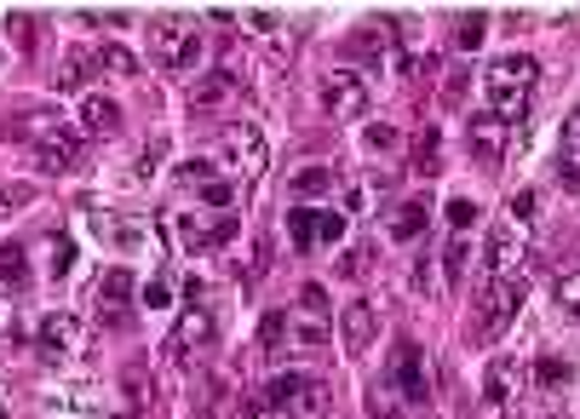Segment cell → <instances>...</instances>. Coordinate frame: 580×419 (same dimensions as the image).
<instances>
[{
    "label": "cell",
    "instance_id": "cell-1",
    "mask_svg": "<svg viewBox=\"0 0 580 419\" xmlns=\"http://www.w3.org/2000/svg\"><path fill=\"white\" fill-rule=\"evenodd\" d=\"M534 81H540V64L529 52H506V58H489L483 69V92H489V115L494 122L517 127L534 104Z\"/></svg>",
    "mask_w": 580,
    "mask_h": 419
},
{
    "label": "cell",
    "instance_id": "cell-2",
    "mask_svg": "<svg viewBox=\"0 0 580 419\" xmlns=\"http://www.w3.org/2000/svg\"><path fill=\"white\" fill-rule=\"evenodd\" d=\"M259 396H265L276 414H288V419H323V414H328V385H323L316 373H305V368L270 373Z\"/></svg>",
    "mask_w": 580,
    "mask_h": 419
},
{
    "label": "cell",
    "instance_id": "cell-3",
    "mask_svg": "<svg viewBox=\"0 0 580 419\" xmlns=\"http://www.w3.org/2000/svg\"><path fill=\"white\" fill-rule=\"evenodd\" d=\"M150 58H155L167 75L196 69V58H202V29H196V17H185V12L162 17V24L150 29Z\"/></svg>",
    "mask_w": 580,
    "mask_h": 419
},
{
    "label": "cell",
    "instance_id": "cell-4",
    "mask_svg": "<svg viewBox=\"0 0 580 419\" xmlns=\"http://www.w3.org/2000/svg\"><path fill=\"white\" fill-rule=\"evenodd\" d=\"M29 162L41 167V173H70L75 162H81V132L64 127L58 115H35V127H29Z\"/></svg>",
    "mask_w": 580,
    "mask_h": 419
},
{
    "label": "cell",
    "instance_id": "cell-5",
    "mask_svg": "<svg viewBox=\"0 0 580 419\" xmlns=\"http://www.w3.org/2000/svg\"><path fill=\"white\" fill-rule=\"evenodd\" d=\"M328 293L323 282H305V293H299V305L288 310V351H323L328 345Z\"/></svg>",
    "mask_w": 580,
    "mask_h": 419
},
{
    "label": "cell",
    "instance_id": "cell-6",
    "mask_svg": "<svg viewBox=\"0 0 580 419\" xmlns=\"http://www.w3.org/2000/svg\"><path fill=\"white\" fill-rule=\"evenodd\" d=\"M218 150H225V162L248 178V185H259V178L270 173V144L265 132H259V122H230L225 138H218Z\"/></svg>",
    "mask_w": 580,
    "mask_h": 419
},
{
    "label": "cell",
    "instance_id": "cell-7",
    "mask_svg": "<svg viewBox=\"0 0 580 419\" xmlns=\"http://www.w3.org/2000/svg\"><path fill=\"white\" fill-rule=\"evenodd\" d=\"M368 104H374V92L363 81V69H328L323 75V110L333 122H363Z\"/></svg>",
    "mask_w": 580,
    "mask_h": 419
},
{
    "label": "cell",
    "instance_id": "cell-8",
    "mask_svg": "<svg viewBox=\"0 0 580 419\" xmlns=\"http://www.w3.org/2000/svg\"><path fill=\"white\" fill-rule=\"evenodd\" d=\"M236 230H242L236 213H178V242H185V253H213V247H225Z\"/></svg>",
    "mask_w": 580,
    "mask_h": 419
},
{
    "label": "cell",
    "instance_id": "cell-9",
    "mask_svg": "<svg viewBox=\"0 0 580 419\" xmlns=\"http://www.w3.org/2000/svg\"><path fill=\"white\" fill-rule=\"evenodd\" d=\"M35 345H41V356H47V363H70V356L87 345V328H81V316H70V310H47L41 322H35Z\"/></svg>",
    "mask_w": 580,
    "mask_h": 419
},
{
    "label": "cell",
    "instance_id": "cell-10",
    "mask_svg": "<svg viewBox=\"0 0 580 419\" xmlns=\"http://www.w3.org/2000/svg\"><path fill=\"white\" fill-rule=\"evenodd\" d=\"M391 385L403 403H431V373H426V351L414 339H396V356H391Z\"/></svg>",
    "mask_w": 580,
    "mask_h": 419
},
{
    "label": "cell",
    "instance_id": "cell-11",
    "mask_svg": "<svg viewBox=\"0 0 580 419\" xmlns=\"http://www.w3.org/2000/svg\"><path fill=\"white\" fill-rule=\"evenodd\" d=\"M213 339H218L213 305H185L178 310V322H173V351L178 356H202V351H213Z\"/></svg>",
    "mask_w": 580,
    "mask_h": 419
},
{
    "label": "cell",
    "instance_id": "cell-12",
    "mask_svg": "<svg viewBox=\"0 0 580 419\" xmlns=\"http://www.w3.org/2000/svg\"><path fill=\"white\" fill-rule=\"evenodd\" d=\"M524 379H529V368L512 363V356L489 363V373H483V408H489V414H512L517 396H524Z\"/></svg>",
    "mask_w": 580,
    "mask_h": 419
},
{
    "label": "cell",
    "instance_id": "cell-13",
    "mask_svg": "<svg viewBox=\"0 0 580 419\" xmlns=\"http://www.w3.org/2000/svg\"><path fill=\"white\" fill-rule=\"evenodd\" d=\"M517 305H524V282H483V316H477V333L500 339L512 328Z\"/></svg>",
    "mask_w": 580,
    "mask_h": 419
},
{
    "label": "cell",
    "instance_id": "cell-14",
    "mask_svg": "<svg viewBox=\"0 0 580 419\" xmlns=\"http://www.w3.org/2000/svg\"><path fill=\"white\" fill-rule=\"evenodd\" d=\"M483 265H489V282H524V236L512 225H494Z\"/></svg>",
    "mask_w": 580,
    "mask_h": 419
},
{
    "label": "cell",
    "instance_id": "cell-15",
    "mask_svg": "<svg viewBox=\"0 0 580 419\" xmlns=\"http://www.w3.org/2000/svg\"><path fill=\"white\" fill-rule=\"evenodd\" d=\"M75 132H81V138H115V132H122V110H115V98L87 92L81 110H75Z\"/></svg>",
    "mask_w": 580,
    "mask_h": 419
},
{
    "label": "cell",
    "instance_id": "cell-16",
    "mask_svg": "<svg viewBox=\"0 0 580 419\" xmlns=\"http://www.w3.org/2000/svg\"><path fill=\"white\" fill-rule=\"evenodd\" d=\"M374 333H379V310L368 299H351V305L339 310V339H345V351H368Z\"/></svg>",
    "mask_w": 580,
    "mask_h": 419
},
{
    "label": "cell",
    "instance_id": "cell-17",
    "mask_svg": "<svg viewBox=\"0 0 580 419\" xmlns=\"http://www.w3.org/2000/svg\"><path fill=\"white\" fill-rule=\"evenodd\" d=\"M248 35H253V41H265V52L276 58V64H288V52H293V29H282V12H270V7L248 12Z\"/></svg>",
    "mask_w": 580,
    "mask_h": 419
},
{
    "label": "cell",
    "instance_id": "cell-18",
    "mask_svg": "<svg viewBox=\"0 0 580 419\" xmlns=\"http://www.w3.org/2000/svg\"><path fill=\"white\" fill-rule=\"evenodd\" d=\"M506 150H512V127L494 122V115H477V122H471V155H477V162L500 167V162H506Z\"/></svg>",
    "mask_w": 580,
    "mask_h": 419
},
{
    "label": "cell",
    "instance_id": "cell-19",
    "mask_svg": "<svg viewBox=\"0 0 580 419\" xmlns=\"http://www.w3.org/2000/svg\"><path fill=\"white\" fill-rule=\"evenodd\" d=\"M391 35H396V24H391V17H374V24H363V29H351V41H345V52H351V64H374V58H386V47H391Z\"/></svg>",
    "mask_w": 580,
    "mask_h": 419
},
{
    "label": "cell",
    "instance_id": "cell-20",
    "mask_svg": "<svg viewBox=\"0 0 580 419\" xmlns=\"http://www.w3.org/2000/svg\"><path fill=\"white\" fill-rule=\"evenodd\" d=\"M98 305H104V322H122L127 305H133V270H110L104 276V288H98Z\"/></svg>",
    "mask_w": 580,
    "mask_h": 419
},
{
    "label": "cell",
    "instance_id": "cell-21",
    "mask_svg": "<svg viewBox=\"0 0 580 419\" xmlns=\"http://www.w3.org/2000/svg\"><path fill=\"white\" fill-rule=\"evenodd\" d=\"M92 225H98V236H104L110 247H144V230L133 225V218H115V213H92Z\"/></svg>",
    "mask_w": 580,
    "mask_h": 419
},
{
    "label": "cell",
    "instance_id": "cell-22",
    "mask_svg": "<svg viewBox=\"0 0 580 419\" xmlns=\"http://www.w3.org/2000/svg\"><path fill=\"white\" fill-rule=\"evenodd\" d=\"M288 236H293V247H299V253H311L316 242H323V213L293 207V213H288Z\"/></svg>",
    "mask_w": 580,
    "mask_h": 419
},
{
    "label": "cell",
    "instance_id": "cell-23",
    "mask_svg": "<svg viewBox=\"0 0 580 419\" xmlns=\"http://www.w3.org/2000/svg\"><path fill=\"white\" fill-rule=\"evenodd\" d=\"M529 385H534V396H540V391H564V385H569V363H564V356H534Z\"/></svg>",
    "mask_w": 580,
    "mask_h": 419
},
{
    "label": "cell",
    "instance_id": "cell-24",
    "mask_svg": "<svg viewBox=\"0 0 580 419\" xmlns=\"http://www.w3.org/2000/svg\"><path fill=\"white\" fill-rule=\"evenodd\" d=\"M426 225H431V207L426 202H403V207L391 213V236H396V242H414Z\"/></svg>",
    "mask_w": 580,
    "mask_h": 419
},
{
    "label": "cell",
    "instance_id": "cell-25",
    "mask_svg": "<svg viewBox=\"0 0 580 419\" xmlns=\"http://www.w3.org/2000/svg\"><path fill=\"white\" fill-rule=\"evenodd\" d=\"M259 351H265V356H288V310L259 316Z\"/></svg>",
    "mask_w": 580,
    "mask_h": 419
},
{
    "label": "cell",
    "instance_id": "cell-26",
    "mask_svg": "<svg viewBox=\"0 0 580 419\" xmlns=\"http://www.w3.org/2000/svg\"><path fill=\"white\" fill-rule=\"evenodd\" d=\"M483 35H489V12H459V24H454V47L459 52H477Z\"/></svg>",
    "mask_w": 580,
    "mask_h": 419
},
{
    "label": "cell",
    "instance_id": "cell-27",
    "mask_svg": "<svg viewBox=\"0 0 580 419\" xmlns=\"http://www.w3.org/2000/svg\"><path fill=\"white\" fill-rule=\"evenodd\" d=\"M288 190L299 195V202H305V195H328V190H333V173H328V167H299V173L288 178Z\"/></svg>",
    "mask_w": 580,
    "mask_h": 419
},
{
    "label": "cell",
    "instance_id": "cell-28",
    "mask_svg": "<svg viewBox=\"0 0 580 419\" xmlns=\"http://www.w3.org/2000/svg\"><path fill=\"white\" fill-rule=\"evenodd\" d=\"M70 258H75L70 236L52 230V236H47V276H52V282H64V276H70Z\"/></svg>",
    "mask_w": 580,
    "mask_h": 419
},
{
    "label": "cell",
    "instance_id": "cell-29",
    "mask_svg": "<svg viewBox=\"0 0 580 419\" xmlns=\"http://www.w3.org/2000/svg\"><path fill=\"white\" fill-rule=\"evenodd\" d=\"M230 98V75H213V81H196L190 87V110H213Z\"/></svg>",
    "mask_w": 580,
    "mask_h": 419
},
{
    "label": "cell",
    "instance_id": "cell-30",
    "mask_svg": "<svg viewBox=\"0 0 580 419\" xmlns=\"http://www.w3.org/2000/svg\"><path fill=\"white\" fill-rule=\"evenodd\" d=\"M92 64H98V58H87V52H70V58H64V75H58V87H64V92L87 87V81H92Z\"/></svg>",
    "mask_w": 580,
    "mask_h": 419
},
{
    "label": "cell",
    "instance_id": "cell-31",
    "mask_svg": "<svg viewBox=\"0 0 580 419\" xmlns=\"http://www.w3.org/2000/svg\"><path fill=\"white\" fill-rule=\"evenodd\" d=\"M24 276H29V253H24V247H0V282L17 288Z\"/></svg>",
    "mask_w": 580,
    "mask_h": 419
},
{
    "label": "cell",
    "instance_id": "cell-32",
    "mask_svg": "<svg viewBox=\"0 0 580 419\" xmlns=\"http://www.w3.org/2000/svg\"><path fill=\"white\" fill-rule=\"evenodd\" d=\"M173 178H178V185H190V190H207L218 173H213V162H207V155H196V162H185V167H178Z\"/></svg>",
    "mask_w": 580,
    "mask_h": 419
},
{
    "label": "cell",
    "instance_id": "cell-33",
    "mask_svg": "<svg viewBox=\"0 0 580 419\" xmlns=\"http://www.w3.org/2000/svg\"><path fill=\"white\" fill-rule=\"evenodd\" d=\"M98 69H104V75H133L138 58L127 47H104V52H98Z\"/></svg>",
    "mask_w": 580,
    "mask_h": 419
},
{
    "label": "cell",
    "instance_id": "cell-34",
    "mask_svg": "<svg viewBox=\"0 0 580 419\" xmlns=\"http://www.w3.org/2000/svg\"><path fill=\"white\" fill-rule=\"evenodd\" d=\"M122 396H127V414H144V408H150V379L133 368V373H127V385H122Z\"/></svg>",
    "mask_w": 580,
    "mask_h": 419
},
{
    "label": "cell",
    "instance_id": "cell-35",
    "mask_svg": "<svg viewBox=\"0 0 580 419\" xmlns=\"http://www.w3.org/2000/svg\"><path fill=\"white\" fill-rule=\"evenodd\" d=\"M414 173H437V127H426V132H419V155H414Z\"/></svg>",
    "mask_w": 580,
    "mask_h": 419
},
{
    "label": "cell",
    "instance_id": "cell-36",
    "mask_svg": "<svg viewBox=\"0 0 580 419\" xmlns=\"http://www.w3.org/2000/svg\"><path fill=\"white\" fill-rule=\"evenodd\" d=\"M167 299H173V282H167V270H162V276H150V282H144V305L150 310H167Z\"/></svg>",
    "mask_w": 580,
    "mask_h": 419
},
{
    "label": "cell",
    "instance_id": "cell-37",
    "mask_svg": "<svg viewBox=\"0 0 580 419\" xmlns=\"http://www.w3.org/2000/svg\"><path fill=\"white\" fill-rule=\"evenodd\" d=\"M557 305H564L569 316H580V270H569L564 282H557Z\"/></svg>",
    "mask_w": 580,
    "mask_h": 419
},
{
    "label": "cell",
    "instance_id": "cell-38",
    "mask_svg": "<svg viewBox=\"0 0 580 419\" xmlns=\"http://www.w3.org/2000/svg\"><path fill=\"white\" fill-rule=\"evenodd\" d=\"M196 195H202L207 207H218V213H230V202H236V190L225 185V178H213V185H207V190H196Z\"/></svg>",
    "mask_w": 580,
    "mask_h": 419
},
{
    "label": "cell",
    "instance_id": "cell-39",
    "mask_svg": "<svg viewBox=\"0 0 580 419\" xmlns=\"http://www.w3.org/2000/svg\"><path fill=\"white\" fill-rule=\"evenodd\" d=\"M459 270H466V242H449L443 247V282H459Z\"/></svg>",
    "mask_w": 580,
    "mask_h": 419
},
{
    "label": "cell",
    "instance_id": "cell-40",
    "mask_svg": "<svg viewBox=\"0 0 580 419\" xmlns=\"http://www.w3.org/2000/svg\"><path fill=\"white\" fill-rule=\"evenodd\" d=\"M368 150H403V132L396 127H368Z\"/></svg>",
    "mask_w": 580,
    "mask_h": 419
},
{
    "label": "cell",
    "instance_id": "cell-41",
    "mask_svg": "<svg viewBox=\"0 0 580 419\" xmlns=\"http://www.w3.org/2000/svg\"><path fill=\"white\" fill-rule=\"evenodd\" d=\"M449 225H454V230H471V225H477V207H471V202H449Z\"/></svg>",
    "mask_w": 580,
    "mask_h": 419
},
{
    "label": "cell",
    "instance_id": "cell-42",
    "mask_svg": "<svg viewBox=\"0 0 580 419\" xmlns=\"http://www.w3.org/2000/svg\"><path fill=\"white\" fill-rule=\"evenodd\" d=\"M242 419H288V414H276V408L265 403V396H253V403L242 408Z\"/></svg>",
    "mask_w": 580,
    "mask_h": 419
},
{
    "label": "cell",
    "instance_id": "cell-43",
    "mask_svg": "<svg viewBox=\"0 0 580 419\" xmlns=\"http://www.w3.org/2000/svg\"><path fill=\"white\" fill-rule=\"evenodd\" d=\"M345 236V213H323V242H339Z\"/></svg>",
    "mask_w": 580,
    "mask_h": 419
},
{
    "label": "cell",
    "instance_id": "cell-44",
    "mask_svg": "<svg viewBox=\"0 0 580 419\" xmlns=\"http://www.w3.org/2000/svg\"><path fill=\"white\" fill-rule=\"evenodd\" d=\"M534 207H540L534 190H517V195H512V213H517V218H534Z\"/></svg>",
    "mask_w": 580,
    "mask_h": 419
},
{
    "label": "cell",
    "instance_id": "cell-45",
    "mask_svg": "<svg viewBox=\"0 0 580 419\" xmlns=\"http://www.w3.org/2000/svg\"><path fill=\"white\" fill-rule=\"evenodd\" d=\"M0 345H7V322H0Z\"/></svg>",
    "mask_w": 580,
    "mask_h": 419
},
{
    "label": "cell",
    "instance_id": "cell-46",
    "mask_svg": "<svg viewBox=\"0 0 580 419\" xmlns=\"http://www.w3.org/2000/svg\"><path fill=\"white\" fill-rule=\"evenodd\" d=\"M0 419H7V408H0Z\"/></svg>",
    "mask_w": 580,
    "mask_h": 419
},
{
    "label": "cell",
    "instance_id": "cell-47",
    "mask_svg": "<svg viewBox=\"0 0 580 419\" xmlns=\"http://www.w3.org/2000/svg\"><path fill=\"white\" fill-rule=\"evenodd\" d=\"M575 110H580V104H575Z\"/></svg>",
    "mask_w": 580,
    "mask_h": 419
}]
</instances>
